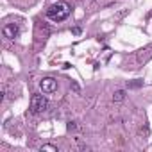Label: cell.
Returning <instances> with one entry per match:
<instances>
[{"label": "cell", "mask_w": 152, "mask_h": 152, "mask_svg": "<svg viewBox=\"0 0 152 152\" xmlns=\"http://www.w3.org/2000/svg\"><path fill=\"white\" fill-rule=\"evenodd\" d=\"M70 13H72V7H70V4H66V2H57V4H54V6H50V7L47 9V16H48L50 20H54V22H63V20H66V18L70 16Z\"/></svg>", "instance_id": "6da1fadb"}, {"label": "cell", "mask_w": 152, "mask_h": 152, "mask_svg": "<svg viewBox=\"0 0 152 152\" xmlns=\"http://www.w3.org/2000/svg\"><path fill=\"white\" fill-rule=\"evenodd\" d=\"M47 107H48V100H47L45 95L36 93V95L31 97V113L32 115H39V113L47 111Z\"/></svg>", "instance_id": "7a4b0ae2"}, {"label": "cell", "mask_w": 152, "mask_h": 152, "mask_svg": "<svg viewBox=\"0 0 152 152\" xmlns=\"http://www.w3.org/2000/svg\"><path fill=\"white\" fill-rule=\"evenodd\" d=\"M39 88L43 90V93H54L57 90V81L52 77H45V79H41Z\"/></svg>", "instance_id": "3957f363"}, {"label": "cell", "mask_w": 152, "mask_h": 152, "mask_svg": "<svg viewBox=\"0 0 152 152\" xmlns=\"http://www.w3.org/2000/svg\"><path fill=\"white\" fill-rule=\"evenodd\" d=\"M18 32H20V27H18L16 23H7V25H4V29H2V34H4V38H7V39H15V38L18 36Z\"/></svg>", "instance_id": "277c9868"}, {"label": "cell", "mask_w": 152, "mask_h": 152, "mask_svg": "<svg viewBox=\"0 0 152 152\" xmlns=\"http://www.w3.org/2000/svg\"><path fill=\"white\" fill-rule=\"evenodd\" d=\"M152 57V45H148V47H145V48H141L140 52H138V61L140 63H145V61H148Z\"/></svg>", "instance_id": "5b68a950"}, {"label": "cell", "mask_w": 152, "mask_h": 152, "mask_svg": "<svg viewBox=\"0 0 152 152\" xmlns=\"http://www.w3.org/2000/svg\"><path fill=\"white\" fill-rule=\"evenodd\" d=\"M125 97H127L125 90H115L113 91V102H124Z\"/></svg>", "instance_id": "8992f818"}, {"label": "cell", "mask_w": 152, "mask_h": 152, "mask_svg": "<svg viewBox=\"0 0 152 152\" xmlns=\"http://www.w3.org/2000/svg\"><path fill=\"white\" fill-rule=\"evenodd\" d=\"M141 86H143V79H136V81L127 83V88H129V90H138V88H141Z\"/></svg>", "instance_id": "52a82bcc"}, {"label": "cell", "mask_w": 152, "mask_h": 152, "mask_svg": "<svg viewBox=\"0 0 152 152\" xmlns=\"http://www.w3.org/2000/svg\"><path fill=\"white\" fill-rule=\"evenodd\" d=\"M41 150H50V152H57L59 148L56 145H41Z\"/></svg>", "instance_id": "ba28073f"}, {"label": "cell", "mask_w": 152, "mask_h": 152, "mask_svg": "<svg viewBox=\"0 0 152 152\" xmlns=\"http://www.w3.org/2000/svg\"><path fill=\"white\" fill-rule=\"evenodd\" d=\"M66 129L72 132V131H75L77 129V122H68V125H66Z\"/></svg>", "instance_id": "9c48e42d"}, {"label": "cell", "mask_w": 152, "mask_h": 152, "mask_svg": "<svg viewBox=\"0 0 152 152\" xmlns=\"http://www.w3.org/2000/svg\"><path fill=\"white\" fill-rule=\"evenodd\" d=\"M72 88H73V91H75V93H79V90H81L77 83H72Z\"/></svg>", "instance_id": "30bf717a"}, {"label": "cell", "mask_w": 152, "mask_h": 152, "mask_svg": "<svg viewBox=\"0 0 152 152\" xmlns=\"http://www.w3.org/2000/svg\"><path fill=\"white\" fill-rule=\"evenodd\" d=\"M72 32H73L75 36H79V34H81V27H73V29H72Z\"/></svg>", "instance_id": "8fae6325"}, {"label": "cell", "mask_w": 152, "mask_h": 152, "mask_svg": "<svg viewBox=\"0 0 152 152\" xmlns=\"http://www.w3.org/2000/svg\"><path fill=\"white\" fill-rule=\"evenodd\" d=\"M91 2H95V0H91Z\"/></svg>", "instance_id": "7c38bea8"}]
</instances>
